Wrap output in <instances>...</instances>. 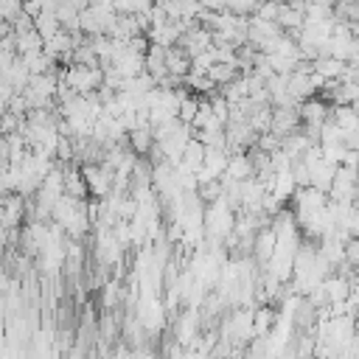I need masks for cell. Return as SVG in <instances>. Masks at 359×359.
Here are the masks:
<instances>
[{"instance_id": "2", "label": "cell", "mask_w": 359, "mask_h": 359, "mask_svg": "<svg viewBox=\"0 0 359 359\" xmlns=\"http://www.w3.org/2000/svg\"><path fill=\"white\" fill-rule=\"evenodd\" d=\"M126 143L132 149V154H149L151 146H154V137H151V126H135L126 132Z\"/></svg>"}, {"instance_id": "5", "label": "cell", "mask_w": 359, "mask_h": 359, "mask_svg": "<svg viewBox=\"0 0 359 359\" xmlns=\"http://www.w3.org/2000/svg\"><path fill=\"white\" fill-rule=\"evenodd\" d=\"M216 87H222V84H227V81H233L236 76H241V70L236 67V65H227V62H213L210 67H208V73H205Z\"/></svg>"}, {"instance_id": "6", "label": "cell", "mask_w": 359, "mask_h": 359, "mask_svg": "<svg viewBox=\"0 0 359 359\" xmlns=\"http://www.w3.org/2000/svg\"><path fill=\"white\" fill-rule=\"evenodd\" d=\"M34 31H36V34L42 36V42H45V39H50L56 31H62V25H59V20H56L53 11H42V14L34 17Z\"/></svg>"}, {"instance_id": "1", "label": "cell", "mask_w": 359, "mask_h": 359, "mask_svg": "<svg viewBox=\"0 0 359 359\" xmlns=\"http://www.w3.org/2000/svg\"><path fill=\"white\" fill-rule=\"evenodd\" d=\"M224 177H230V180H236V182H241V180H247V177H252V163H250V154L247 151H233L230 157H227V165H224V171H222Z\"/></svg>"}, {"instance_id": "7", "label": "cell", "mask_w": 359, "mask_h": 359, "mask_svg": "<svg viewBox=\"0 0 359 359\" xmlns=\"http://www.w3.org/2000/svg\"><path fill=\"white\" fill-rule=\"evenodd\" d=\"M22 11V0H0V14L6 22H11Z\"/></svg>"}, {"instance_id": "4", "label": "cell", "mask_w": 359, "mask_h": 359, "mask_svg": "<svg viewBox=\"0 0 359 359\" xmlns=\"http://www.w3.org/2000/svg\"><path fill=\"white\" fill-rule=\"evenodd\" d=\"M275 323H278V314H275V309H269V306H261L258 311H252V337H264V334H269Z\"/></svg>"}, {"instance_id": "3", "label": "cell", "mask_w": 359, "mask_h": 359, "mask_svg": "<svg viewBox=\"0 0 359 359\" xmlns=\"http://www.w3.org/2000/svg\"><path fill=\"white\" fill-rule=\"evenodd\" d=\"M11 36H14V53H17V56L42 50V36H39L34 28H28V31H22V34H11Z\"/></svg>"}]
</instances>
